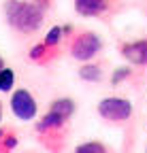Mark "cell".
Returning a JSON list of instances; mask_svg holds the SVG:
<instances>
[{
	"label": "cell",
	"mask_w": 147,
	"mask_h": 153,
	"mask_svg": "<svg viewBox=\"0 0 147 153\" xmlns=\"http://www.w3.org/2000/svg\"><path fill=\"white\" fill-rule=\"evenodd\" d=\"M117 51L126 60V64H132L134 68L147 70V41L145 36H134L117 43Z\"/></svg>",
	"instance_id": "52a82bcc"
},
{
	"label": "cell",
	"mask_w": 147,
	"mask_h": 153,
	"mask_svg": "<svg viewBox=\"0 0 147 153\" xmlns=\"http://www.w3.org/2000/svg\"><path fill=\"white\" fill-rule=\"evenodd\" d=\"M32 2H36L41 9H45V11H49L53 4H56V0H32Z\"/></svg>",
	"instance_id": "5bb4252c"
},
{
	"label": "cell",
	"mask_w": 147,
	"mask_h": 153,
	"mask_svg": "<svg viewBox=\"0 0 147 153\" xmlns=\"http://www.w3.org/2000/svg\"><path fill=\"white\" fill-rule=\"evenodd\" d=\"M70 132L72 117L53 108H47V113L34 121V138L45 153H64Z\"/></svg>",
	"instance_id": "6da1fadb"
},
{
	"label": "cell",
	"mask_w": 147,
	"mask_h": 153,
	"mask_svg": "<svg viewBox=\"0 0 147 153\" xmlns=\"http://www.w3.org/2000/svg\"><path fill=\"white\" fill-rule=\"evenodd\" d=\"M134 4H137L139 9H143V11H147V0H134Z\"/></svg>",
	"instance_id": "9a60e30c"
},
{
	"label": "cell",
	"mask_w": 147,
	"mask_h": 153,
	"mask_svg": "<svg viewBox=\"0 0 147 153\" xmlns=\"http://www.w3.org/2000/svg\"><path fill=\"white\" fill-rule=\"evenodd\" d=\"M15 81H17V74H15L13 68L4 66L0 70V91L2 94H11L15 89Z\"/></svg>",
	"instance_id": "4fadbf2b"
},
{
	"label": "cell",
	"mask_w": 147,
	"mask_h": 153,
	"mask_svg": "<svg viewBox=\"0 0 147 153\" xmlns=\"http://www.w3.org/2000/svg\"><path fill=\"white\" fill-rule=\"evenodd\" d=\"M9 108H11V113H13L15 119H19V121H32V119H36V115H39V100H36V96L30 89L17 87V89L11 91Z\"/></svg>",
	"instance_id": "8992f818"
},
{
	"label": "cell",
	"mask_w": 147,
	"mask_h": 153,
	"mask_svg": "<svg viewBox=\"0 0 147 153\" xmlns=\"http://www.w3.org/2000/svg\"><path fill=\"white\" fill-rule=\"evenodd\" d=\"M2 13H4V22L11 28V32L19 38H28L43 28L47 11L41 9L32 0H4Z\"/></svg>",
	"instance_id": "7a4b0ae2"
},
{
	"label": "cell",
	"mask_w": 147,
	"mask_h": 153,
	"mask_svg": "<svg viewBox=\"0 0 147 153\" xmlns=\"http://www.w3.org/2000/svg\"><path fill=\"white\" fill-rule=\"evenodd\" d=\"M72 153H117V151L102 140H83L72 149Z\"/></svg>",
	"instance_id": "7c38bea8"
},
{
	"label": "cell",
	"mask_w": 147,
	"mask_h": 153,
	"mask_svg": "<svg viewBox=\"0 0 147 153\" xmlns=\"http://www.w3.org/2000/svg\"><path fill=\"white\" fill-rule=\"evenodd\" d=\"M2 115H4V104H2V100H0V126H2Z\"/></svg>",
	"instance_id": "2e32d148"
},
{
	"label": "cell",
	"mask_w": 147,
	"mask_h": 153,
	"mask_svg": "<svg viewBox=\"0 0 147 153\" xmlns=\"http://www.w3.org/2000/svg\"><path fill=\"white\" fill-rule=\"evenodd\" d=\"M107 62L104 60H92V62H83L79 64L77 68V76L83 81V83H90V85H94V83H100L104 76H107Z\"/></svg>",
	"instance_id": "30bf717a"
},
{
	"label": "cell",
	"mask_w": 147,
	"mask_h": 153,
	"mask_svg": "<svg viewBox=\"0 0 147 153\" xmlns=\"http://www.w3.org/2000/svg\"><path fill=\"white\" fill-rule=\"evenodd\" d=\"M96 115L102 123L111 128L130 130L134 123V104L124 96H104L96 104Z\"/></svg>",
	"instance_id": "277c9868"
},
{
	"label": "cell",
	"mask_w": 147,
	"mask_h": 153,
	"mask_svg": "<svg viewBox=\"0 0 147 153\" xmlns=\"http://www.w3.org/2000/svg\"><path fill=\"white\" fill-rule=\"evenodd\" d=\"M72 7L79 17L109 24L113 17L126 11L128 0H72Z\"/></svg>",
	"instance_id": "5b68a950"
},
{
	"label": "cell",
	"mask_w": 147,
	"mask_h": 153,
	"mask_svg": "<svg viewBox=\"0 0 147 153\" xmlns=\"http://www.w3.org/2000/svg\"><path fill=\"white\" fill-rule=\"evenodd\" d=\"M145 153H147V145H145Z\"/></svg>",
	"instance_id": "d6986e66"
},
{
	"label": "cell",
	"mask_w": 147,
	"mask_h": 153,
	"mask_svg": "<svg viewBox=\"0 0 147 153\" xmlns=\"http://www.w3.org/2000/svg\"><path fill=\"white\" fill-rule=\"evenodd\" d=\"M24 153H39V151H24Z\"/></svg>",
	"instance_id": "ac0fdd59"
},
{
	"label": "cell",
	"mask_w": 147,
	"mask_h": 153,
	"mask_svg": "<svg viewBox=\"0 0 147 153\" xmlns=\"http://www.w3.org/2000/svg\"><path fill=\"white\" fill-rule=\"evenodd\" d=\"M145 83V70L134 68L132 64H124L113 68V72L109 74V85L111 87H122V85H134L137 89H141Z\"/></svg>",
	"instance_id": "ba28073f"
},
{
	"label": "cell",
	"mask_w": 147,
	"mask_h": 153,
	"mask_svg": "<svg viewBox=\"0 0 147 153\" xmlns=\"http://www.w3.org/2000/svg\"><path fill=\"white\" fill-rule=\"evenodd\" d=\"M4 66H7V64H4V57H2V55H0V70H2Z\"/></svg>",
	"instance_id": "e0dca14e"
},
{
	"label": "cell",
	"mask_w": 147,
	"mask_h": 153,
	"mask_svg": "<svg viewBox=\"0 0 147 153\" xmlns=\"http://www.w3.org/2000/svg\"><path fill=\"white\" fill-rule=\"evenodd\" d=\"M62 53H64V51L53 49V47L45 45L43 41H39L36 45L30 47V51H28L26 57H28V62L34 64V66H51L53 62H58L60 57H62Z\"/></svg>",
	"instance_id": "9c48e42d"
},
{
	"label": "cell",
	"mask_w": 147,
	"mask_h": 153,
	"mask_svg": "<svg viewBox=\"0 0 147 153\" xmlns=\"http://www.w3.org/2000/svg\"><path fill=\"white\" fill-rule=\"evenodd\" d=\"M19 145V130L13 126H0V153H15Z\"/></svg>",
	"instance_id": "8fae6325"
},
{
	"label": "cell",
	"mask_w": 147,
	"mask_h": 153,
	"mask_svg": "<svg viewBox=\"0 0 147 153\" xmlns=\"http://www.w3.org/2000/svg\"><path fill=\"white\" fill-rule=\"evenodd\" d=\"M64 49L75 62H92L102 53L104 41L100 38L98 32L90 28H75L66 38H64Z\"/></svg>",
	"instance_id": "3957f363"
}]
</instances>
